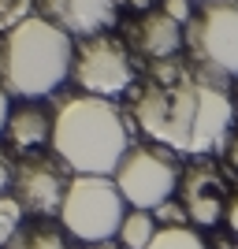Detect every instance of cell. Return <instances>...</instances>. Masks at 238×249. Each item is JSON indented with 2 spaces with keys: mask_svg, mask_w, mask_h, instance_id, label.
I'll use <instances>...</instances> for the list:
<instances>
[{
  "mask_svg": "<svg viewBox=\"0 0 238 249\" xmlns=\"http://www.w3.org/2000/svg\"><path fill=\"white\" fill-rule=\"evenodd\" d=\"M134 119L145 134L175 153L205 156L223 138L235 119V104L227 89L208 78L179 74L175 82H149L134 104Z\"/></svg>",
  "mask_w": 238,
  "mask_h": 249,
  "instance_id": "cell-1",
  "label": "cell"
},
{
  "mask_svg": "<svg viewBox=\"0 0 238 249\" xmlns=\"http://www.w3.org/2000/svg\"><path fill=\"white\" fill-rule=\"evenodd\" d=\"M52 153L74 175L115 178L123 156L130 153L123 112L104 97H67L52 119Z\"/></svg>",
  "mask_w": 238,
  "mask_h": 249,
  "instance_id": "cell-2",
  "label": "cell"
},
{
  "mask_svg": "<svg viewBox=\"0 0 238 249\" xmlns=\"http://www.w3.org/2000/svg\"><path fill=\"white\" fill-rule=\"evenodd\" d=\"M71 67H74L71 34L45 15H30L0 41V86L11 97H26V101L49 97L52 89L63 86Z\"/></svg>",
  "mask_w": 238,
  "mask_h": 249,
  "instance_id": "cell-3",
  "label": "cell"
},
{
  "mask_svg": "<svg viewBox=\"0 0 238 249\" xmlns=\"http://www.w3.org/2000/svg\"><path fill=\"white\" fill-rule=\"evenodd\" d=\"M123 194L115 186V178H101V175H74L71 190L63 197L60 208V223L67 234H74L78 242L101 246L112 234H119L123 227Z\"/></svg>",
  "mask_w": 238,
  "mask_h": 249,
  "instance_id": "cell-4",
  "label": "cell"
},
{
  "mask_svg": "<svg viewBox=\"0 0 238 249\" xmlns=\"http://www.w3.org/2000/svg\"><path fill=\"white\" fill-rule=\"evenodd\" d=\"M115 186L123 194V201L138 212H156V208L171 201L179 186V167L167 160L164 153H156L149 145H138L123 156V164L115 171Z\"/></svg>",
  "mask_w": 238,
  "mask_h": 249,
  "instance_id": "cell-5",
  "label": "cell"
},
{
  "mask_svg": "<svg viewBox=\"0 0 238 249\" xmlns=\"http://www.w3.org/2000/svg\"><path fill=\"white\" fill-rule=\"evenodd\" d=\"M71 74L90 97H104V101L123 93L127 86H130V78H134L123 41H115L108 34H97V37H82L78 41Z\"/></svg>",
  "mask_w": 238,
  "mask_h": 249,
  "instance_id": "cell-6",
  "label": "cell"
},
{
  "mask_svg": "<svg viewBox=\"0 0 238 249\" xmlns=\"http://www.w3.org/2000/svg\"><path fill=\"white\" fill-rule=\"evenodd\" d=\"M190 45L205 67L238 74V0H208L190 26Z\"/></svg>",
  "mask_w": 238,
  "mask_h": 249,
  "instance_id": "cell-7",
  "label": "cell"
},
{
  "mask_svg": "<svg viewBox=\"0 0 238 249\" xmlns=\"http://www.w3.org/2000/svg\"><path fill=\"white\" fill-rule=\"evenodd\" d=\"M63 160L56 153H30L22 156L19 167H15V186H11V197L22 205V212L30 216H60L63 197L71 190V178L63 175Z\"/></svg>",
  "mask_w": 238,
  "mask_h": 249,
  "instance_id": "cell-8",
  "label": "cell"
},
{
  "mask_svg": "<svg viewBox=\"0 0 238 249\" xmlns=\"http://www.w3.org/2000/svg\"><path fill=\"white\" fill-rule=\"evenodd\" d=\"M45 19L78 37H97L115 22V0H41Z\"/></svg>",
  "mask_w": 238,
  "mask_h": 249,
  "instance_id": "cell-9",
  "label": "cell"
},
{
  "mask_svg": "<svg viewBox=\"0 0 238 249\" xmlns=\"http://www.w3.org/2000/svg\"><path fill=\"white\" fill-rule=\"evenodd\" d=\"M183 208L186 216L201 227H212L223 212V197H220V175L212 164H194L183 178Z\"/></svg>",
  "mask_w": 238,
  "mask_h": 249,
  "instance_id": "cell-10",
  "label": "cell"
},
{
  "mask_svg": "<svg viewBox=\"0 0 238 249\" xmlns=\"http://www.w3.org/2000/svg\"><path fill=\"white\" fill-rule=\"evenodd\" d=\"M134 41L149 60H167L183 49V26L167 19L164 11H145L134 26Z\"/></svg>",
  "mask_w": 238,
  "mask_h": 249,
  "instance_id": "cell-11",
  "label": "cell"
},
{
  "mask_svg": "<svg viewBox=\"0 0 238 249\" xmlns=\"http://www.w3.org/2000/svg\"><path fill=\"white\" fill-rule=\"evenodd\" d=\"M8 138H11L15 149H37V145H45V142H52V119L45 115V108H37V104L11 108Z\"/></svg>",
  "mask_w": 238,
  "mask_h": 249,
  "instance_id": "cell-12",
  "label": "cell"
},
{
  "mask_svg": "<svg viewBox=\"0 0 238 249\" xmlns=\"http://www.w3.org/2000/svg\"><path fill=\"white\" fill-rule=\"evenodd\" d=\"M156 238V219L153 212H138V208H130L123 219V227H119V242H123V249H149Z\"/></svg>",
  "mask_w": 238,
  "mask_h": 249,
  "instance_id": "cell-13",
  "label": "cell"
},
{
  "mask_svg": "<svg viewBox=\"0 0 238 249\" xmlns=\"http://www.w3.org/2000/svg\"><path fill=\"white\" fill-rule=\"evenodd\" d=\"M4 249H67V242H63V234L56 227H45V223H41V227L19 231Z\"/></svg>",
  "mask_w": 238,
  "mask_h": 249,
  "instance_id": "cell-14",
  "label": "cell"
},
{
  "mask_svg": "<svg viewBox=\"0 0 238 249\" xmlns=\"http://www.w3.org/2000/svg\"><path fill=\"white\" fill-rule=\"evenodd\" d=\"M149 249H208V246L201 242V234L190 231V227H160Z\"/></svg>",
  "mask_w": 238,
  "mask_h": 249,
  "instance_id": "cell-15",
  "label": "cell"
},
{
  "mask_svg": "<svg viewBox=\"0 0 238 249\" xmlns=\"http://www.w3.org/2000/svg\"><path fill=\"white\" fill-rule=\"evenodd\" d=\"M30 15H34V0H0V34H11Z\"/></svg>",
  "mask_w": 238,
  "mask_h": 249,
  "instance_id": "cell-16",
  "label": "cell"
},
{
  "mask_svg": "<svg viewBox=\"0 0 238 249\" xmlns=\"http://www.w3.org/2000/svg\"><path fill=\"white\" fill-rule=\"evenodd\" d=\"M19 223H22V205L15 197H0V246H8L19 234Z\"/></svg>",
  "mask_w": 238,
  "mask_h": 249,
  "instance_id": "cell-17",
  "label": "cell"
},
{
  "mask_svg": "<svg viewBox=\"0 0 238 249\" xmlns=\"http://www.w3.org/2000/svg\"><path fill=\"white\" fill-rule=\"evenodd\" d=\"M153 219H160L164 227H186L183 219H186V208L183 205H171V201H164V205L153 212Z\"/></svg>",
  "mask_w": 238,
  "mask_h": 249,
  "instance_id": "cell-18",
  "label": "cell"
},
{
  "mask_svg": "<svg viewBox=\"0 0 238 249\" xmlns=\"http://www.w3.org/2000/svg\"><path fill=\"white\" fill-rule=\"evenodd\" d=\"M160 8H164V15H167V19H175L179 26H183V22H190V15H194L190 0H160Z\"/></svg>",
  "mask_w": 238,
  "mask_h": 249,
  "instance_id": "cell-19",
  "label": "cell"
},
{
  "mask_svg": "<svg viewBox=\"0 0 238 249\" xmlns=\"http://www.w3.org/2000/svg\"><path fill=\"white\" fill-rule=\"evenodd\" d=\"M11 186H15V167H11V160L4 156V149H0V197H8Z\"/></svg>",
  "mask_w": 238,
  "mask_h": 249,
  "instance_id": "cell-20",
  "label": "cell"
},
{
  "mask_svg": "<svg viewBox=\"0 0 238 249\" xmlns=\"http://www.w3.org/2000/svg\"><path fill=\"white\" fill-rule=\"evenodd\" d=\"M8 119H11V104H8V89L0 86V130H8Z\"/></svg>",
  "mask_w": 238,
  "mask_h": 249,
  "instance_id": "cell-21",
  "label": "cell"
},
{
  "mask_svg": "<svg viewBox=\"0 0 238 249\" xmlns=\"http://www.w3.org/2000/svg\"><path fill=\"white\" fill-rule=\"evenodd\" d=\"M227 223H231V231L238 234V197L231 201V208H227Z\"/></svg>",
  "mask_w": 238,
  "mask_h": 249,
  "instance_id": "cell-22",
  "label": "cell"
},
{
  "mask_svg": "<svg viewBox=\"0 0 238 249\" xmlns=\"http://www.w3.org/2000/svg\"><path fill=\"white\" fill-rule=\"evenodd\" d=\"M227 156H231V164L238 167V134H235V138L227 142Z\"/></svg>",
  "mask_w": 238,
  "mask_h": 249,
  "instance_id": "cell-23",
  "label": "cell"
},
{
  "mask_svg": "<svg viewBox=\"0 0 238 249\" xmlns=\"http://www.w3.org/2000/svg\"><path fill=\"white\" fill-rule=\"evenodd\" d=\"M127 4H130V8H138V11H142V15H145V11H149V8H153V0H127Z\"/></svg>",
  "mask_w": 238,
  "mask_h": 249,
  "instance_id": "cell-24",
  "label": "cell"
},
{
  "mask_svg": "<svg viewBox=\"0 0 238 249\" xmlns=\"http://www.w3.org/2000/svg\"><path fill=\"white\" fill-rule=\"evenodd\" d=\"M90 249H119V246H112V242H101V246H90Z\"/></svg>",
  "mask_w": 238,
  "mask_h": 249,
  "instance_id": "cell-25",
  "label": "cell"
},
{
  "mask_svg": "<svg viewBox=\"0 0 238 249\" xmlns=\"http://www.w3.org/2000/svg\"><path fill=\"white\" fill-rule=\"evenodd\" d=\"M205 4H208V0H205Z\"/></svg>",
  "mask_w": 238,
  "mask_h": 249,
  "instance_id": "cell-26",
  "label": "cell"
}]
</instances>
